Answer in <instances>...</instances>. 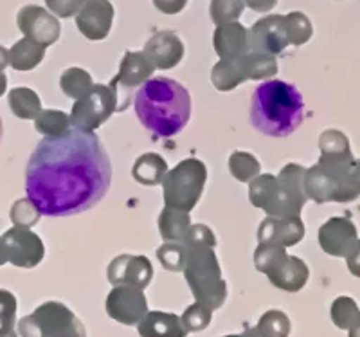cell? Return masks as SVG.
<instances>
[{
	"mask_svg": "<svg viewBox=\"0 0 360 337\" xmlns=\"http://www.w3.org/2000/svg\"><path fill=\"white\" fill-rule=\"evenodd\" d=\"M168 173V163L159 153H143L131 166V177L143 186L162 184L164 175Z\"/></svg>",
	"mask_w": 360,
	"mask_h": 337,
	"instance_id": "cell-23",
	"label": "cell"
},
{
	"mask_svg": "<svg viewBox=\"0 0 360 337\" xmlns=\"http://www.w3.org/2000/svg\"><path fill=\"white\" fill-rule=\"evenodd\" d=\"M256 329L263 337H288L290 336V319L281 310H269L259 317Z\"/></svg>",
	"mask_w": 360,
	"mask_h": 337,
	"instance_id": "cell-35",
	"label": "cell"
},
{
	"mask_svg": "<svg viewBox=\"0 0 360 337\" xmlns=\"http://www.w3.org/2000/svg\"><path fill=\"white\" fill-rule=\"evenodd\" d=\"M135 114L146 130L159 137H173L184 130L191 117V98L172 78H150L134 98Z\"/></svg>",
	"mask_w": 360,
	"mask_h": 337,
	"instance_id": "cell-2",
	"label": "cell"
},
{
	"mask_svg": "<svg viewBox=\"0 0 360 337\" xmlns=\"http://www.w3.org/2000/svg\"><path fill=\"white\" fill-rule=\"evenodd\" d=\"M213 47L220 60H236L249 53V29L240 22H227L217 25L213 34Z\"/></svg>",
	"mask_w": 360,
	"mask_h": 337,
	"instance_id": "cell-21",
	"label": "cell"
},
{
	"mask_svg": "<svg viewBox=\"0 0 360 337\" xmlns=\"http://www.w3.org/2000/svg\"><path fill=\"white\" fill-rule=\"evenodd\" d=\"M304 175L307 168L295 163L285 166L279 175H258L249 182L250 204L265 211L269 217H299L308 201Z\"/></svg>",
	"mask_w": 360,
	"mask_h": 337,
	"instance_id": "cell-4",
	"label": "cell"
},
{
	"mask_svg": "<svg viewBox=\"0 0 360 337\" xmlns=\"http://www.w3.org/2000/svg\"><path fill=\"white\" fill-rule=\"evenodd\" d=\"M317 239H319L321 249L326 255L346 258L359 240V234H356L355 224L349 218L332 217L319 227Z\"/></svg>",
	"mask_w": 360,
	"mask_h": 337,
	"instance_id": "cell-18",
	"label": "cell"
},
{
	"mask_svg": "<svg viewBox=\"0 0 360 337\" xmlns=\"http://www.w3.org/2000/svg\"><path fill=\"white\" fill-rule=\"evenodd\" d=\"M205 181H207V168L202 160L193 157L180 160L175 168L168 170L162 179L164 206L176 208L189 213L200 201Z\"/></svg>",
	"mask_w": 360,
	"mask_h": 337,
	"instance_id": "cell-7",
	"label": "cell"
},
{
	"mask_svg": "<svg viewBox=\"0 0 360 337\" xmlns=\"http://www.w3.org/2000/svg\"><path fill=\"white\" fill-rule=\"evenodd\" d=\"M141 337H186L188 330L176 314L160 312V310H148L146 316L137 325Z\"/></svg>",
	"mask_w": 360,
	"mask_h": 337,
	"instance_id": "cell-22",
	"label": "cell"
},
{
	"mask_svg": "<svg viewBox=\"0 0 360 337\" xmlns=\"http://www.w3.org/2000/svg\"><path fill=\"white\" fill-rule=\"evenodd\" d=\"M143 53L155 69L168 70L182 62L184 44L172 31H159L152 38H148Z\"/></svg>",
	"mask_w": 360,
	"mask_h": 337,
	"instance_id": "cell-20",
	"label": "cell"
},
{
	"mask_svg": "<svg viewBox=\"0 0 360 337\" xmlns=\"http://www.w3.org/2000/svg\"><path fill=\"white\" fill-rule=\"evenodd\" d=\"M304 117V101L294 85L270 80L256 87L250 99V123L263 136L287 137Z\"/></svg>",
	"mask_w": 360,
	"mask_h": 337,
	"instance_id": "cell-3",
	"label": "cell"
},
{
	"mask_svg": "<svg viewBox=\"0 0 360 337\" xmlns=\"http://www.w3.org/2000/svg\"><path fill=\"white\" fill-rule=\"evenodd\" d=\"M44 56L45 47L24 37L9 49V65L15 70L27 72V70H33L34 67L40 65Z\"/></svg>",
	"mask_w": 360,
	"mask_h": 337,
	"instance_id": "cell-25",
	"label": "cell"
},
{
	"mask_svg": "<svg viewBox=\"0 0 360 337\" xmlns=\"http://www.w3.org/2000/svg\"><path fill=\"white\" fill-rule=\"evenodd\" d=\"M153 70L155 67L148 60L146 54L127 51L119 65V72L108 83L117 98V112L127 110L131 99L135 98V89L153 78Z\"/></svg>",
	"mask_w": 360,
	"mask_h": 337,
	"instance_id": "cell-11",
	"label": "cell"
},
{
	"mask_svg": "<svg viewBox=\"0 0 360 337\" xmlns=\"http://www.w3.org/2000/svg\"><path fill=\"white\" fill-rule=\"evenodd\" d=\"M224 337H263V336L258 329H247L243 330L242 333H231V336H224Z\"/></svg>",
	"mask_w": 360,
	"mask_h": 337,
	"instance_id": "cell-46",
	"label": "cell"
},
{
	"mask_svg": "<svg viewBox=\"0 0 360 337\" xmlns=\"http://www.w3.org/2000/svg\"><path fill=\"white\" fill-rule=\"evenodd\" d=\"M304 239V224L301 217L263 218L258 229V242L266 246L292 247Z\"/></svg>",
	"mask_w": 360,
	"mask_h": 337,
	"instance_id": "cell-19",
	"label": "cell"
},
{
	"mask_svg": "<svg viewBox=\"0 0 360 337\" xmlns=\"http://www.w3.org/2000/svg\"><path fill=\"white\" fill-rule=\"evenodd\" d=\"M346 263H348V271L352 272L355 278H360V239L353 246L352 251L346 256Z\"/></svg>",
	"mask_w": 360,
	"mask_h": 337,
	"instance_id": "cell-44",
	"label": "cell"
},
{
	"mask_svg": "<svg viewBox=\"0 0 360 337\" xmlns=\"http://www.w3.org/2000/svg\"><path fill=\"white\" fill-rule=\"evenodd\" d=\"M240 58H236V60H220L213 67V70H211V82H213L217 91L229 92L236 89L240 83L247 82L245 70H243Z\"/></svg>",
	"mask_w": 360,
	"mask_h": 337,
	"instance_id": "cell-26",
	"label": "cell"
},
{
	"mask_svg": "<svg viewBox=\"0 0 360 337\" xmlns=\"http://www.w3.org/2000/svg\"><path fill=\"white\" fill-rule=\"evenodd\" d=\"M92 87H94L92 76L79 67H70V69L63 70V75L60 76V89L63 94L72 99L83 98Z\"/></svg>",
	"mask_w": 360,
	"mask_h": 337,
	"instance_id": "cell-30",
	"label": "cell"
},
{
	"mask_svg": "<svg viewBox=\"0 0 360 337\" xmlns=\"http://www.w3.org/2000/svg\"><path fill=\"white\" fill-rule=\"evenodd\" d=\"M108 317L127 326L139 325L148 314V301L143 288L131 285H115L105 301Z\"/></svg>",
	"mask_w": 360,
	"mask_h": 337,
	"instance_id": "cell-13",
	"label": "cell"
},
{
	"mask_svg": "<svg viewBox=\"0 0 360 337\" xmlns=\"http://www.w3.org/2000/svg\"><path fill=\"white\" fill-rule=\"evenodd\" d=\"M20 337H86L76 314L60 301H45L17 323Z\"/></svg>",
	"mask_w": 360,
	"mask_h": 337,
	"instance_id": "cell-8",
	"label": "cell"
},
{
	"mask_svg": "<svg viewBox=\"0 0 360 337\" xmlns=\"http://www.w3.org/2000/svg\"><path fill=\"white\" fill-rule=\"evenodd\" d=\"M353 172H355L356 179L360 181V159H355V163H353Z\"/></svg>",
	"mask_w": 360,
	"mask_h": 337,
	"instance_id": "cell-52",
	"label": "cell"
},
{
	"mask_svg": "<svg viewBox=\"0 0 360 337\" xmlns=\"http://www.w3.org/2000/svg\"><path fill=\"white\" fill-rule=\"evenodd\" d=\"M191 217L188 211L164 206L159 215V233L166 242H182L191 227Z\"/></svg>",
	"mask_w": 360,
	"mask_h": 337,
	"instance_id": "cell-24",
	"label": "cell"
},
{
	"mask_svg": "<svg viewBox=\"0 0 360 337\" xmlns=\"http://www.w3.org/2000/svg\"><path fill=\"white\" fill-rule=\"evenodd\" d=\"M254 265L266 274L270 284L285 292H299L310 278V269L297 256L287 255V249L279 246L259 243L254 251Z\"/></svg>",
	"mask_w": 360,
	"mask_h": 337,
	"instance_id": "cell-9",
	"label": "cell"
},
{
	"mask_svg": "<svg viewBox=\"0 0 360 337\" xmlns=\"http://www.w3.org/2000/svg\"><path fill=\"white\" fill-rule=\"evenodd\" d=\"M117 112V98L110 85H94L83 98L74 101L70 125L83 132H96Z\"/></svg>",
	"mask_w": 360,
	"mask_h": 337,
	"instance_id": "cell-10",
	"label": "cell"
},
{
	"mask_svg": "<svg viewBox=\"0 0 360 337\" xmlns=\"http://www.w3.org/2000/svg\"><path fill=\"white\" fill-rule=\"evenodd\" d=\"M45 4L58 18H70L76 17L83 0H45Z\"/></svg>",
	"mask_w": 360,
	"mask_h": 337,
	"instance_id": "cell-42",
	"label": "cell"
},
{
	"mask_svg": "<svg viewBox=\"0 0 360 337\" xmlns=\"http://www.w3.org/2000/svg\"><path fill=\"white\" fill-rule=\"evenodd\" d=\"M321 153H352V146L340 130H324L319 136Z\"/></svg>",
	"mask_w": 360,
	"mask_h": 337,
	"instance_id": "cell-39",
	"label": "cell"
},
{
	"mask_svg": "<svg viewBox=\"0 0 360 337\" xmlns=\"http://www.w3.org/2000/svg\"><path fill=\"white\" fill-rule=\"evenodd\" d=\"M0 337H20V336H18V332H15V329H11V330H2V332H0Z\"/></svg>",
	"mask_w": 360,
	"mask_h": 337,
	"instance_id": "cell-51",
	"label": "cell"
},
{
	"mask_svg": "<svg viewBox=\"0 0 360 337\" xmlns=\"http://www.w3.org/2000/svg\"><path fill=\"white\" fill-rule=\"evenodd\" d=\"M72 128L70 117L62 110L56 108H41L40 114L34 120V130L41 134L44 137H60Z\"/></svg>",
	"mask_w": 360,
	"mask_h": 337,
	"instance_id": "cell-29",
	"label": "cell"
},
{
	"mask_svg": "<svg viewBox=\"0 0 360 337\" xmlns=\"http://www.w3.org/2000/svg\"><path fill=\"white\" fill-rule=\"evenodd\" d=\"M17 323V298L9 291L0 288V332L15 329Z\"/></svg>",
	"mask_w": 360,
	"mask_h": 337,
	"instance_id": "cell-40",
	"label": "cell"
},
{
	"mask_svg": "<svg viewBox=\"0 0 360 337\" xmlns=\"http://www.w3.org/2000/svg\"><path fill=\"white\" fill-rule=\"evenodd\" d=\"M188 247L191 246H217V236L211 229H209L205 224H195V226L189 227L186 239L182 240Z\"/></svg>",
	"mask_w": 360,
	"mask_h": 337,
	"instance_id": "cell-41",
	"label": "cell"
},
{
	"mask_svg": "<svg viewBox=\"0 0 360 337\" xmlns=\"http://www.w3.org/2000/svg\"><path fill=\"white\" fill-rule=\"evenodd\" d=\"M330 316H332L333 325L340 330H349L360 316L359 305L353 298L348 296H339L332 303L330 309Z\"/></svg>",
	"mask_w": 360,
	"mask_h": 337,
	"instance_id": "cell-34",
	"label": "cell"
},
{
	"mask_svg": "<svg viewBox=\"0 0 360 337\" xmlns=\"http://www.w3.org/2000/svg\"><path fill=\"white\" fill-rule=\"evenodd\" d=\"M285 27H287L290 46H304L314 37V25L310 18L301 11H292L285 15Z\"/></svg>",
	"mask_w": 360,
	"mask_h": 337,
	"instance_id": "cell-32",
	"label": "cell"
},
{
	"mask_svg": "<svg viewBox=\"0 0 360 337\" xmlns=\"http://www.w3.org/2000/svg\"><path fill=\"white\" fill-rule=\"evenodd\" d=\"M9 217H11V222L17 227H29V229H31V227L37 226V224L40 222V218L44 217V215L40 213V210L34 206L33 202L25 197L13 202Z\"/></svg>",
	"mask_w": 360,
	"mask_h": 337,
	"instance_id": "cell-37",
	"label": "cell"
},
{
	"mask_svg": "<svg viewBox=\"0 0 360 337\" xmlns=\"http://www.w3.org/2000/svg\"><path fill=\"white\" fill-rule=\"evenodd\" d=\"M107 278L114 287L115 285H131V287L144 291L152 284V262L141 255H119L108 265Z\"/></svg>",
	"mask_w": 360,
	"mask_h": 337,
	"instance_id": "cell-17",
	"label": "cell"
},
{
	"mask_svg": "<svg viewBox=\"0 0 360 337\" xmlns=\"http://www.w3.org/2000/svg\"><path fill=\"white\" fill-rule=\"evenodd\" d=\"M8 91V76H6L4 69H0V98Z\"/></svg>",
	"mask_w": 360,
	"mask_h": 337,
	"instance_id": "cell-48",
	"label": "cell"
},
{
	"mask_svg": "<svg viewBox=\"0 0 360 337\" xmlns=\"http://www.w3.org/2000/svg\"><path fill=\"white\" fill-rule=\"evenodd\" d=\"M9 108L18 120L34 121L37 115L41 112V101L37 92L27 87H17L11 89L8 94Z\"/></svg>",
	"mask_w": 360,
	"mask_h": 337,
	"instance_id": "cell-27",
	"label": "cell"
},
{
	"mask_svg": "<svg viewBox=\"0 0 360 337\" xmlns=\"http://www.w3.org/2000/svg\"><path fill=\"white\" fill-rule=\"evenodd\" d=\"M211 319H213V310L207 309L205 305L198 303V301L189 305L188 309L184 310V314H182V317H180V321H182L184 329L188 330V333L205 330L209 326V323H211Z\"/></svg>",
	"mask_w": 360,
	"mask_h": 337,
	"instance_id": "cell-38",
	"label": "cell"
},
{
	"mask_svg": "<svg viewBox=\"0 0 360 337\" xmlns=\"http://www.w3.org/2000/svg\"><path fill=\"white\" fill-rule=\"evenodd\" d=\"M8 263V256H6V249H4V242H2V236H0V267Z\"/></svg>",
	"mask_w": 360,
	"mask_h": 337,
	"instance_id": "cell-50",
	"label": "cell"
},
{
	"mask_svg": "<svg viewBox=\"0 0 360 337\" xmlns=\"http://www.w3.org/2000/svg\"><path fill=\"white\" fill-rule=\"evenodd\" d=\"M188 0H153V6L164 15H179L186 8Z\"/></svg>",
	"mask_w": 360,
	"mask_h": 337,
	"instance_id": "cell-43",
	"label": "cell"
},
{
	"mask_svg": "<svg viewBox=\"0 0 360 337\" xmlns=\"http://www.w3.org/2000/svg\"><path fill=\"white\" fill-rule=\"evenodd\" d=\"M242 65L247 80H269L278 75V60L272 54L247 53L242 58Z\"/></svg>",
	"mask_w": 360,
	"mask_h": 337,
	"instance_id": "cell-28",
	"label": "cell"
},
{
	"mask_svg": "<svg viewBox=\"0 0 360 337\" xmlns=\"http://www.w3.org/2000/svg\"><path fill=\"white\" fill-rule=\"evenodd\" d=\"M17 25L25 38L37 42L45 49L56 44L60 33H62V25H60L56 15H53L49 9L34 4L24 6L18 11Z\"/></svg>",
	"mask_w": 360,
	"mask_h": 337,
	"instance_id": "cell-14",
	"label": "cell"
},
{
	"mask_svg": "<svg viewBox=\"0 0 360 337\" xmlns=\"http://www.w3.org/2000/svg\"><path fill=\"white\" fill-rule=\"evenodd\" d=\"M9 65V51L0 46V69H6Z\"/></svg>",
	"mask_w": 360,
	"mask_h": 337,
	"instance_id": "cell-47",
	"label": "cell"
},
{
	"mask_svg": "<svg viewBox=\"0 0 360 337\" xmlns=\"http://www.w3.org/2000/svg\"><path fill=\"white\" fill-rule=\"evenodd\" d=\"M247 8L258 13H269L270 9H274L278 0H243Z\"/></svg>",
	"mask_w": 360,
	"mask_h": 337,
	"instance_id": "cell-45",
	"label": "cell"
},
{
	"mask_svg": "<svg viewBox=\"0 0 360 337\" xmlns=\"http://www.w3.org/2000/svg\"><path fill=\"white\" fill-rule=\"evenodd\" d=\"M110 181V157L96 132L70 128L37 144L25 170V193L45 217H74L94 208Z\"/></svg>",
	"mask_w": 360,
	"mask_h": 337,
	"instance_id": "cell-1",
	"label": "cell"
},
{
	"mask_svg": "<svg viewBox=\"0 0 360 337\" xmlns=\"http://www.w3.org/2000/svg\"><path fill=\"white\" fill-rule=\"evenodd\" d=\"M245 2L243 0H211V20L217 25L227 24V22H238L243 15Z\"/></svg>",
	"mask_w": 360,
	"mask_h": 337,
	"instance_id": "cell-36",
	"label": "cell"
},
{
	"mask_svg": "<svg viewBox=\"0 0 360 337\" xmlns=\"http://www.w3.org/2000/svg\"><path fill=\"white\" fill-rule=\"evenodd\" d=\"M348 337H360V316H359V319L353 323L352 329L348 330Z\"/></svg>",
	"mask_w": 360,
	"mask_h": 337,
	"instance_id": "cell-49",
	"label": "cell"
},
{
	"mask_svg": "<svg viewBox=\"0 0 360 337\" xmlns=\"http://www.w3.org/2000/svg\"><path fill=\"white\" fill-rule=\"evenodd\" d=\"M114 24V6L110 0H83L76 13V27L92 42L105 40Z\"/></svg>",
	"mask_w": 360,
	"mask_h": 337,
	"instance_id": "cell-16",
	"label": "cell"
},
{
	"mask_svg": "<svg viewBox=\"0 0 360 337\" xmlns=\"http://www.w3.org/2000/svg\"><path fill=\"white\" fill-rule=\"evenodd\" d=\"M290 46L285 27V17L281 15H266L259 18L252 27L249 29V51L250 53L276 54L283 53Z\"/></svg>",
	"mask_w": 360,
	"mask_h": 337,
	"instance_id": "cell-15",
	"label": "cell"
},
{
	"mask_svg": "<svg viewBox=\"0 0 360 337\" xmlns=\"http://www.w3.org/2000/svg\"><path fill=\"white\" fill-rule=\"evenodd\" d=\"M2 242L8 262L15 267L33 269L45 256L44 242L29 227H11L2 234Z\"/></svg>",
	"mask_w": 360,
	"mask_h": 337,
	"instance_id": "cell-12",
	"label": "cell"
},
{
	"mask_svg": "<svg viewBox=\"0 0 360 337\" xmlns=\"http://www.w3.org/2000/svg\"><path fill=\"white\" fill-rule=\"evenodd\" d=\"M188 249V262L182 272L193 296L207 309L218 310L227 300V284L221 276L214 247L191 246Z\"/></svg>",
	"mask_w": 360,
	"mask_h": 337,
	"instance_id": "cell-6",
	"label": "cell"
},
{
	"mask_svg": "<svg viewBox=\"0 0 360 337\" xmlns=\"http://www.w3.org/2000/svg\"><path fill=\"white\" fill-rule=\"evenodd\" d=\"M2 134H4V125H2V117H0V141H2Z\"/></svg>",
	"mask_w": 360,
	"mask_h": 337,
	"instance_id": "cell-53",
	"label": "cell"
},
{
	"mask_svg": "<svg viewBox=\"0 0 360 337\" xmlns=\"http://www.w3.org/2000/svg\"><path fill=\"white\" fill-rule=\"evenodd\" d=\"M352 153H321L319 160L307 170L304 191L310 201L352 202L360 197V181L353 172Z\"/></svg>",
	"mask_w": 360,
	"mask_h": 337,
	"instance_id": "cell-5",
	"label": "cell"
},
{
	"mask_svg": "<svg viewBox=\"0 0 360 337\" xmlns=\"http://www.w3.org/2000/svg\"><path fill=\"white\" fill-rule=\"evenodd\" d=\"M188 246L184 242H164L157 249V258L166 271L180 272L184 271L188 262Z\"/></svg>",
	"mask_w": 360,
	"mask_h": 337,
	"instance_id": "cell-33",
	"label": "cell"
},
{
	"mask_svg": "<svg viewBox=\"0 0 360 337\" xmlns=\"http://www.w3.org/2000/svg\"><path fill=\"white\" fill-rule=\"evenodd\" d=\"M229 172L238 182H250L262 172L259 160L249 152H234L229 157Z\"/></svg>",
	"mask_w": 360,
	"mask_h": 337,
	"instance_id": "cell-31",
	"label": "cell"
}]
</instances>
